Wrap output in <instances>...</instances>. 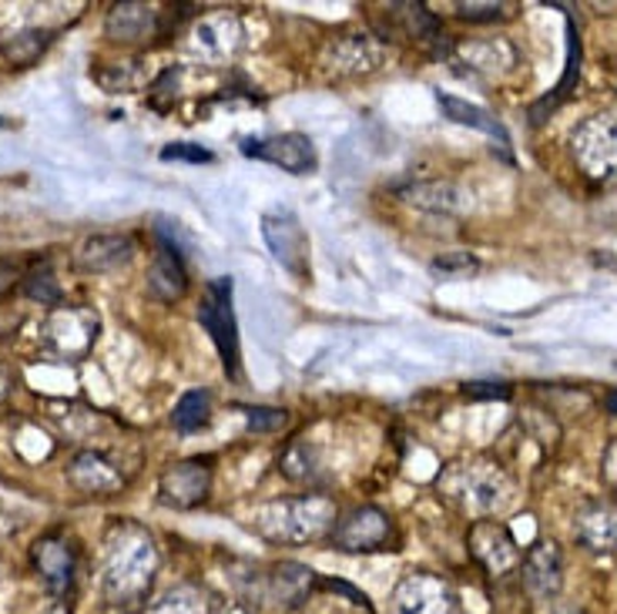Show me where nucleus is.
Here are the masks:
<instances>
[{
  "instance_id": "18",
  "label": "nucleus",
  "mask_w": 617,
  "mask_h": 614,
  "mask_svg": "<svg viewBox=\"0 0 617 614\" xmlns=\"http://www.w3.org/2000/svg\"><path fill=\"white\" fill-rule=\"evenodd\" d=\"M573 538L594 554L617 551V507L604 501L581 507L578 520H573Z\"/></svg>"
},
{
  "instance_id": "35",
  "label": "nucleus",
  "mask_w": 617,
  "mask_h": 614,
  "mask_svg": "<svg viewBox=\"0 0 617 614\" xmlns=\"http://www.w3.org/2000/svg\"><path fill=\"white\" fill-rule=\"evenodd\" d=\"M464 393L470 400H507L510 396V383H497V380H473L464 386Z\"/></svg>"
},
{
  "instance_id": "12",
  "label": "nucleus",
  "mask_w": 617,
  "mask_h": 614,
  "mask_svg": "<svg viewBox=\"0 0 617 614\" xmlns=\"http://www.w3.org/2000/svg\"><path fill=\"white\" fill-rule=\"evenodd\" d=\"M470 551L490 570V575H497V578L510 575V570H517L520 561H523L514 535H510L504 524H497V520L473 524V530H470Z\"/></svg>"
},
{
  "instance_id": "5",
  "label": "nucleus",
  "mask_w": 617,
  "mask_h": 614,
  "mask_svg": "<svg viewBox=\"0 0 617 614\" xmlns=\"http://www.w3.org/2000/svg\"><path fill=\"white\" fill-rule=\"evenodd\" d=\"M98 330H101V322L91 309L85 306H58L48 319H45V346L67 359V363H77V359H85L95 343H98Z\"/></svg>"
},
{
  "instance_id": "1",
  "label": "nucleus",
  "mask_w": 617,
  "mask_h": 614,
  "mask_svg": "<svg viewBox=\"0 0 617 614\" xmlns=\"http://www.w3.org/2000/svg\"><path fill=\"white\" fill-rule=\"evenodd\" d=\"M158 570V548L135 524H118L108 544V570L104 591L111 604H138L155 581Z\"/></svg>"
},
{
  "instance_id": "22",
  "label": "nucleus",
  "mask_w": 617,
  "mask_h": 614,
  "mask_svg": "<svg viewBox=\"0 0 617 614\" xmlns=\"http://www.w3.org/2000/svg\"><path fill=\"white\" fill-rule=\"evenodd\" d=\"M457 54H460L464 64H470V71L490 74V77L507 74V71L517 64V51L507 45V40H497V37H490V40H470V45H460Z\"/></svg>"
},
{
  "instance_id": "16",
  "label": "nucleus",
  "mask_w": 617,
  "mask_h": 614,
  "mask_svg": "<svg viewBox=\"0 0 617 614\" xmlns=\"http://www.w3.org/2000/svg\"><path fill=\"white\" fill-rule=\"evenodd\" d=\"M396 611L399 614H457V601L446 591V585L427 575H414L396 591Z\"/></svg>"
},
{
  "instance_id": "23",
  "label": "nucleus",
  "mask_w": 617,
  "mask_h": 614,
  "mask_svg": "<svg viewBox=\"0 0 617 614\" xmlns=\"http://www.w3.org/2000/svg\"><path fill=\"white\" fill-rule=\"evenodd\" d=\"M436 101H440V111H443V118H449V121H454V125H464V128L483 132V135H490V138H497V142H501L504 148L510 145V135H507V128H504L501 121L493 118L490 111H483L480 105H470V101H464V98H454V95H440Z\"/></svg>"
},
{
  "instance_id": "9",
  "label": "nucleus",
  "mask_w": 617,
  "mask_h": 614,
  "mask_svg": "<svg viewBox=\"0 0 617 614\" xmlns=\"http://www.w3.org/2000/svg\"><path fill=\"white\" fill-rule=\"evenodd\" d=\"M209 490H212L209 461H178L158 477V501L175 511L198 507L209 498Z\"/></svg>"
},
{
  "instance_id": "4",
  "label": "nucleus",
  "mask_w": 617,
  "mask_h": 614,
  "mask_svg": "<svg viewBox=\"0 0 617 614\" xmlns=\"http://www.w3.org/2000/svg\"><path fill=\"white\" fill-rule=\"evenodd\" d=\"M198 322L201 330L212 336L219 356H222V366L232 380H238L242 373V353H238V326H235V312H232V279L222 275V279H212L205 285V299L198 306Z\"/></svg>"
},
{
  "instance_id": "17",
  "label": "nucleus",
  "mask_w": 617,
  "mask_h": 614,
  "mask_svg": "<svg viewBox=\"0 0 617 614\" xmlns=\"http://www.w3.org/2000/svg\"><path fill=\"white\" fill-rule=\"evenodd\" d=\"M34 557V567H37V575L40 581H45L51 591H67L71 581H74V548L58 538V535H48V538H40L30 551Z\"/></svg>"
},
{
  "instance_id": "29",
  "label": "nucleus",
  "mask_w": 617,
  "mask_h": 614,
  "mask_svg": "<svg viewBox=\"0 0 617 614\" xmlns=\"http://www.w3.org/2000/svg\"><path fill=\"white\" fill-rule=\"evenodd\" d=\"M24 293L30 299H37L40 306H61V285L54 279V272L45 266V269H34L27 279H24Z\"/></svg>"
},
{
  "instance_id": "30",
  "label": "nucleus",
  "mask_w": 617,
  "mask_h": 614,
  "mask_svg": "<svg viewBox=\"0 0 617 614\" xmlns=\"http://www.w3.org/2000/svg\"><path fill=\"white\" fill-rule=\"evenodd\" d=\"M477 269H480V259L470 256V253H446V256L430 262V272L436 279H470Z\"/></svg>"
},
{
  "instance_id": "20",
  "label": "nucleus",
  "mask_w": 617,
  "mask_h": 614,
  "mask_svg": "<svg viewBox=\"0 0 617 614\" xmlns=\"http://www.w3.org/2000/svg\"><path fill=\"white\" fill-rule=\"evenodd\" d=\"M155 30H158V11L148 4H138V0H132V4H114L104 17V34L114 40H125V45L145 40Z\"/></svg>"
},
{
  "instance_id": "25",
  "label": "nucleus",
  "mask_w": 617,
  "mask_h": 614,
  "mask_svg": "<svg viewBox=\"0 0 617 614\" xmlns=\"http://www.w3.org/2000/svg\"><path fill=\"white\" fill-rule=\"evenodd\" d=\"M272 598L285 607H299L309 591H312V581H316V570L306 567V564H296V561H282L272 575Z\"/></svg>"
},
{
  "instance_id": "14",
  "label": "nucleus",
  "mask_w": 617,
  "mask_h": 614,
  "mask_svg": "<svg viewBox=\"0 0 617 614\" xmlns=\"http://www.w3.org/2000/svg\"><path fill=\"white\" fill-rule=\"evenodd\" d=\"M322 64L336 77H356L380 64V48L366 34H346V37L329 40L322 51Z\"/></svg>"
},
{
  "instance_id": "28",
  "label": "nucleus",
  "mask_w": 617,
  "mask_h": 614,
  "mask_svg": "<svg viewBox=\"0 0 617 614\" xmlns=\"http://www.w3.org/2000/svg\"><path fill=\"white\" fill-rule=\"evenodd\" d=\"M403 198L409 205H420V209H433V212H454L457 209V192L449 188V185H414V188H406Z\"/></svg>"
},
{
  "instance_id": "36",
  "label": "nucleus",
  "mask_w": 617,
  "mask_h": 614,
  "mask_svg": "<svg viewBox=\"0 0 617 614\" xmlns=\"http://www.w3.org/2000/svg\"><path fill=\"white\" fill-rule=\"evenodd\" d=\"M151 614H198V604L185 594H172L169 601H161Z\"/></svg>"
},
{
  "instance_id": "13",
  "label": "nucleus",
  "mask_w": 617,
  "mask_h": 614,
  "mask_svg": "<svg viewBox=\"0 0 617 614\" xmlns=\"http://www.w3.org/2000/svg\"><path fill=\"white\" fill-rule=\"evenodd\" d=\"M135 259V238L125 232H108V235H91L77 245L74 266L81 272H114Z\"/></svg>"
},
{
  "instance_id": "7",
  "label": "nucleus",
  "mask_w": 617,
  "mask_h": 614,
  "mask_svg": "<svg viewBox=\"0 0 617 614\" xmlns=\"http://www.w3.org/2000/svg\"><path fill=\"white\" fill-rule=\"evenodd\" d=\"M178 229H164V222L158 225V253L148 266V296L158 299V303H175L185 296L188 290V269H185V253H182V245L175 242Z\"/></svg>"
},
{
  "instance_id": "40",
  "label": "nucleus",
  "mask_w": 617,
  "mask_h": 614,
  "mask_svg": "<svg viewBox=\"0 0 617 614\" xmlns=\"http://www.w3.org/2000/svg\"><path fill=\"white\" fill-rule=\"evenodd\" d=\"M604 403H607L610 414H617V390H614V393H607V400H604Z\"/></svg>"
},
{
  "instance_id": "32",
  "label": "nucleus",
  "mask_w": 617,
  "mask_h": 614,
  "mask_svg": "<svg viewBox=\"0 0 617 614\" xmlns=\"http://www.w3.org/2000/svg\"><path fill=\"white\" fill-rule=\"evenodd\" d=\"M245 420H249V430H259V433H269V430H279L285 427V409H275V406H245Z\"/></svg>"
},
{
  "instance_id": "33",
  "label": "nucleus",
  "mask_w": 617,
  "mask_h": 614,
  "mask_svg": "<svg viewBox=\"0 0 617 614\" xmlns=\"http://www.w3.org/2000/svg\"><path fill=\"white\" fill-rule=\"evenodd\" d=\"M161 161H192V165H201V161H215V155L192 142H175L161 148Z\"/></svg>"
},
{
  "instance_id": "38",
  "label": "nucleus",
  "mask_w": 617,
  "mask_h": 614,
  "mask_svg": "<svg viewBox=\"0 0 617 614\" xmlns=\"http://www.w3.org/2000/svg\"><path fill=\"white\" fill-rule=\"evenodd\" d=\"M11 282H14V266L0 259V293L11 290Z\"/></svg>"
},
{
  "instance_id": "37",
  "label": "nucleus",
  "mask_w": 617,
  "mask_h": 614,
  "mask_svg": "<svg viewBox=\"0 0 617 614\" xmlns=\"http://www.w3.org/2000/svg\"><path fill=\"white\" fill-rule=\"evenodd\" d=\"M601 477L610 490H617V440L607 443L604 450V461H601Z\"/></svg>"
},
{
  "instance_id": "11",
  "label": "nucleus",
  "mask_w": 617,
  "mask_h": 614,
  "mask_svg": "<svg viewBox=\"0 0 617 614\" xmlns=\"http://www.w3.org/2000/svg\"><path fill=\"white\" fill-rule=\"evenodd\" d=\"M262 235L269 242L275 262H282V269H289L293 275L309 272V238H306L303 222L289 209L262 216Z\"/></svg>"
},
{
  "instance_id": "15",
  "label": "nucleus",
  "mask_w": 617,
  "mask_h": 614,
  "mask_svg": "<svg viewBox=\"0 0 617 614\" xmlns=\"http://www.w3.org/2000/svg\"><path fill=\"white\" fill-rule=\"evenodd\" d=\"M520 567H523V585L538 598H554L564 585V554L554 541L533 544L520 561Z\"/></svg>"
},
{
  "instance_id": "34",
  "label": "nucleus",
  "mask_w": 617,
  "mask_h": 614,
  "mask_svg": "<svg viewBox=\"0 0 617 614\" xmlns=\"http://www.w3.org/2000/svg\"><path fill=\"white\" fill-rule=\"evenodd\" d=\"M457 14H460L464 21H477V24H483V21H501V17H507V4H497V0H483V4H467V0H460Z\"/></svg>"
},
{
  "instance_id": "27",
  "label": "nucleus",
  "mask_w": 617,
  "mask_h": 614,
  "mask_svg": "<svg viewBox=\"0 0 617 614\" xmlns=\"http://www.w3.org/2000/svg\"><path fill=\"white\" fill-rule=\"evenodd\" d=\"M209 420H212V396L201 393V390L185 393V396L178 400V406H175V414H172V423H175V430H182V433H195V430H201Z\"/></svg>"
},
{
  "instance_id": "39",
  "label": "nucleus",
  "mask_w": 617,
  "mask_h": 614,
  "mask_svg": "<svg viewBox=\"0 0 617 614\" xmlns=\"http://www.w3.org/2000/svg\"><path fill=\"white\" fill-rule=\"evenodd\" d=\"M8 393H11V380L8 373H0V400H8Z\"/></svg>"
},
{
  "instance_id": "2",
  "label": "nucleus",
  "mask_w": 617,
  "mask_h": 614,
  "mask_svg": "<svg viewBox=\"0 0 617 614\" xmlns=\"http://www.w3.org/2000/svg\"><path fill=\"white\" fill-rule=\"evenodd\" d=\"M436 483L446 501H454L460 511H467L473 517L501 511L510 501V480L490 461L454 464V467H446V474H440Z\"/></svg>"
},
{
  "instance_id": "24",
  "label": "nucleus",
  "mask_w": 617,
  "mask_h": 614,
  "mask_svg": "<svg viewBox=\"0 0 617 614\" xmlns=\"http://www.w3.org/2000/svg\"><path fill=\"white\" fill-rule=\"evenodd\" d=\"M567 37H570V48H567V67H564V77L557 81V88L541 98L538 105L530 108V121L533 125H544V121L560 108V101H567L570 88H578V74H581V37L573 30V24H567Z\"/></svg>"
},
{
  "instance_id": "21",
  "label": "nucleus",
  "mask_w": 617,
  "mask_h": 614,
  "mask_svg": "<svg viewBox=\"0 0 617 614\" xmlns=\"http://www.w3.org/2000/svg\"><path fill=\"white\" fill-rule=\"evenodd\" d=\"M54 45V30L48 27H21L0 37V58H4L11 67H30L34 61H40L48 48Z\"/></svg>"
},
{
  "instance_id": "31",
  "label": "nucleus",
  "mask_w": 617,
  "mask_h": 614,
  "mask_svg": "<svg viewBox=\"0 0 617 614\" xmlns=\"http://www.w3.org/2000/svg\"><path fill=\"white\" fill-rule=\"evenodd\" d=\"M312 464H316V457H312L309 443H293L289 450H285V457L279 461V470L289 480H309L312 477Z\"/></svg>"
},
{
  "instance_id": "26",
  "label": "nucleus",
  "mask_w": 617,
  "mask_h": 614,
  "mask_svg": "<svg viewBox=\"0 0 617 614\" xmlns=\"http://www.w3.org/2000/svg\"><path fill=\"white\" fill-rule=\"evenodd\" d=\"M390 14L399 17L406 34L414 40H420L423 48H433V45H440V40H443V24L423 4H393Z\"/></svg>"
},
{
  "instance_id": "6",
  "label": "nucleus",
  "mask_w": 617,
  "mask_h": 614,
  "mask_svg": "<svg viewBox=\"0 0 617 614\" xmlns=\"http://www.w3.org/2000/svg\"><path fill=\"white\" fill-rule=\"evenodd\" d=\"M573 158L584 175L617 182V114H594L573 132Z\"/></svg>"
},
{
  "instance_id": "19",
  "label": "nucleus",
  "mask_w": 617,
  "mask_h": 614,
  "mask_svg": "<svg viewBox=\"0 0 617 614\" xmlns=\"http://www.w3.org/2000/svg\"><path fill=\"white\" fill-rule=\"evenodd\" d=\"M67 480L81 490V494H114L125 483L121 470L104 461L95 450H85V454H77L67 467Z\"/></svg>"
},
{
  "instance_id": "3",
  "label": "nucleus",
  "mask_w": 617,
  "mask_h": 614,
  "mask_svg": "<svg viewBox=\"0 0 617 614\" xmlns=\"http://www.w3.org/2000/svg\"><path fill=\"white\" fill-rule=\"evenodd\" d=\"M252 524L269 541L303 544V541H316L325 527L336 524V507L322 494H309L299 501H275L262 507Z\"/></svg>"
},
{
  "instance_id": "10",
  "label": "nucleus",
  "mask_w": 617,
  "mask_h": 614,
  "mask_svg": "<svg viewBox=\"0 0 617 614\" xmlns=\"http://www.w3.org/2000/svg\"><path fill=\"white\" fill-rule=\"evenodd\" d=\"M390 517L366 504V507H353L349 514H343L333 524V544L346 554H362V551H380L390 541Z\"/></svg>"
},
{
  "instance_id": "8",
  "label": "nucleus",
  "mask_w": 617,
  "mask_h": 614,
  "mask_svg": "<svg viewBox=\"0 0 617 614\" xmlns=\"http://www.w3.org/2000/svg\"><path fill=\"white\" fill-rule=\"evenodd\" d=\"M242 155L269 161V165L289 172V175H309L319 165L312 138L299 135V132H285V135H272V138H245Z\"/></svg>"
}]
</instances>
